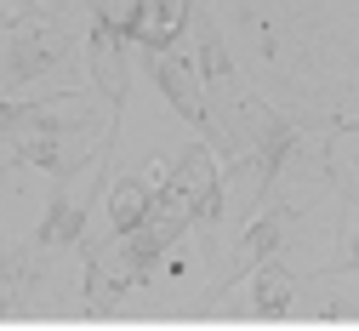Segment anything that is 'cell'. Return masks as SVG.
<instances>
[{
    "instance_id": "obj_1",
    "label": "cell",
    "mask_w": 359,
    "mask_h": 331,
    "mask_svg": "<svg viewBox=\"0 0 359 331\" xmlns=\"http://www.w3.org/2000/svg\"><path fill=\"white\" fill-rule=\"evenodd\" d=\"M86 69H92V86L109 98L114 120L126 109V29L109 18L103 0H92V34H86Z\"/></svg>"
},
{
    "instance_id": "obj_2",
    "label": "cell",
    "mask_w": 359,
    "mask_h": 331,
    "mask_svg": "<svg viewBox=\"0 0 359 331\" xmlns=\"http://www.w3.org/2000/svg\"><path fill=\"white\" fill-rule=\"evenodd\" d=\"M149 74H154V86H160V98L183 115L189 126L217 131V126H211V109H205V80H200V63H194V58H183L177 46H165V52H149Z\"/></svg>"
},
{
    "instance_id": "obj_3",
    "label": "cell",
    "mask_w": 359,
    "mask_h": 331,
    "mask_svg": "<svg viewBox=\"0 0 359 331\" xmlns=\"http://www.w3.org/2000/svg\"><path fill=\"white\" fill-rule=\"evenodd\" d=\"M189 0H131L126 12V46H143V52H165V46H177V34L189 29Z\"/></svg>"
},
{
    "instance_id": "obj_4",
    "label": "cell",
    "mask_w": 359,
    "mask_h": 331,
    "mask_svg": "<svg viewBox=\"0 0 359 331\" xmlns=\"http://www.w3.org/2000/svg\"><path fill=\"white\" fill-rule=\"evenodd\" d=\"M280 234H285L280 212H268V217H251V228L240 234V246H234V268H229V274H222L217 286H211V292L200 297V309H211V303H217L222 292H234V286H240V280H245V274H251L257 263H268V257H274V246H280Z\"/></svg>"
},
{
    "instance_id": "obj_5",
    "label": "cell",
    "mask_w": 359,
    "mask_h": 331,
    "mask_svg": "<svg viewBox=\"0 0 359 331\" xmlns=\"http://www.w3.org/2000/svg\"><path fill=\"white\" fill-rule=\"evenodd\" d=\"M291 149H297V126H285L280 115H257V212L268 200V188L280 183Z\"/></svg>"
},
{
    "instance_id": "obj_6",
    "label": "cell",
    "mask_w": 359,
    "mask_h": 331,
    "mask_svg": "<svg viewBox=\"0 0 359 331\" xmlns=\"http://www.w3.org/2000/svg\"><path fill=\"white\" fill-rule=\"evenodd\" d=\"M149 171H154V177H126V183H114V188H109V223H114V234L143 228L149 200H154V183H160V171H165V166H149Z\"/></svg>"
},
{
    "instance_id": "obj_7",
    "label": "cell",
    "mask_w": 359,
    "mask_h": 331,
    "mask_svg": "<svg viewBox=\"0 0 359 331\" xmlns=\"http://www.w3.org/2000/svg\"><path fill=\"white\" fill-rule=\"evenodd\" d=\"M57 63V46L46 40V34H40V18L34 23H23L18 34H12V58H6V69H12V80H40V74H46Z\"/></svg>"
},
{
    "instance_id": "obj_8",
    "label": "cell",
    "mask_w": 359,
    "mask_h": 331,
    "mask_svg": "<svg viewBox=\"0 0 359 331\" xmlns=\"http://www.w3.org/2000/svg\"><path fill=\"white\" fill-rule=\"evenodd\" d=\"M74 240H86V200H74V195L57 188L46 223H40V246H74Z\"/></svg>"
},
{
    "instance_id": "obj_9",
    "label": "cell",
    "mask_w": 359,
    "mask_h": 331,
    "mask_svg": "<svg viewBox=\"0 0 359 331\" xmlns=\"http://www.w3.org/2000/svg\"><path fill=\"white\" fill-rule=\"evenodd\" d=\"M251 274H257V309H262V314H285V309H291V292H297V280H291L280 263H257Z\"/></svg>"
},
{
    "instance_id": "obj_10",
    "label": "cell",
    "mask_w": 359,
    "mask_h": 331,
    "mask_svg": "<svg viewBox=\"0 0 359 331\" xmlns=\"http://www.w3.org/2000/svg\"><path fill=\"white\" fill-rule=\"evenodd\" d=\"M200 80H205V86H229V80H234L229 52H222V34H217V29H205V40H200Z\"/></svg>"
},
{
    "instance_id": "obj_11",
    "label": "cell",
    "mask_w": 359,
    "mask_h": 331,
    "mask_svg": "<svg viewBox=\"0 0 359 331\" xmlns=\"http://www.w3.org/2000/svg\"><path fill=\"white\" fill-rule=\"evenodd\" d=\"M0 23L23 29V23H34V6H29V0H0Z\"/></svg>"
},
{
    "instance_id": "obj_12",
    "label": "cell",
    "mask_w": 359,
    "mask_h": 331,
    "mask_svg": "<svg viewBox=\"0 0 359 331\" xmlns=\"http://www.w3.org/2000/svg\"><path fill=\"white\" fill-rule=\"evenodd\" d=\"M342 131H359V115H348V120H342Z\"/></svg>"
},
{
    "instance_id": "obj_13",
    "label": "cell",
    "mask_w": 359,
    "mask_h": 331,
    "mask_svg": "<svg viewBox=\"0 0 359 331\" xmlns=\"http://www.w3.org/2000/svg\"><path fill=\"white\" fill-rule=\"evenodd\" d=\"M0 314H6V292H0Z\"/></svg>"
},
{
    "instance_id": "obj_14",
    "label": "cell",
    "mask_w": 359,
    "mask_h": 331,
    "mask_svg": "<svg viewBox=\"0 0 359 331\" xmlns=\"http://www.w3.org/2000/svg\"><path fill=\"white\" fill-rule=\"evenodd\" d=\"M46 6H52V12H57V6H63V0H46Z\"/></svg>"
}]
</instances>
